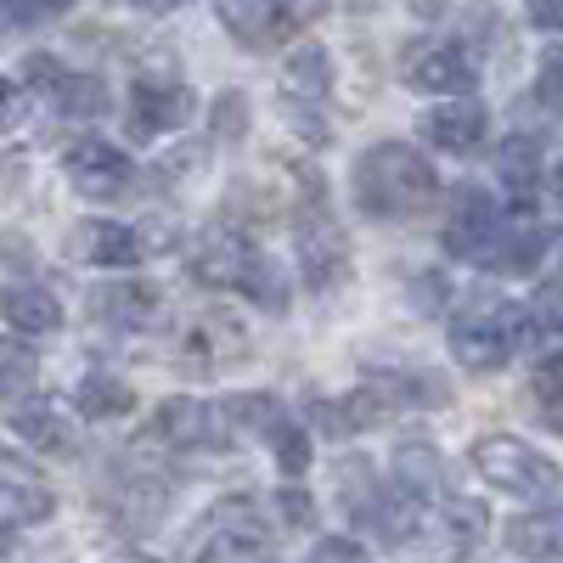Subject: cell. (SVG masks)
I'll return each mask as SVG.
<instances>
[{
    "label": "cell",
    "mask_w": 563,
    "mask_h": 563,
    "mask_svg": "<svg viewBox=\"0 0 563 563\" xmlns=\"http://www.w3.org/2000/svg\"><path fill=\"white\" fill-rule=\"evenodd\" d=\"M395 485L411 501H429L440 490V451L429 440H400L395 445Z\"/></svg>",
    "instance_id": "484cf974"
},
{
    "label": "cell",
    "mask_w": 563,
    "mask_h": 563,
    "mask_svg": "<svg viewBox=\"0 0 563 563\" xmlns=\"http://www.w3.org/2000/svg\"><path fill=\"white\" fill-rule=\"evenodd\" d=\"M45 7H52V12H68V7H74V0H45Z\"/></svg>",
    "instance_id": "60d3db41"
},
{
    "label": "cell",
    "mask_w": 563,
    "mask_h": 563,
    "mask_svg": "<svg viewBox=\"0 0 563 563\" xmlns=\"http://www.w3.org/2000/svg\"><path fill=\"white\" fill-rule=\"evenodd\" d=\"M40 389V361L29 344L18 339H0V406H12V400H29Z\"/></svg>",
    "instance_id": "4316f807"
},
{
    "label": "cell",
    "mask_w": 563,
    "mask_h": 563,
    "mask_svg": "<svg viewBox=\"0 0 563 563\" xmlns=\"http://www.w3.org/2000/svg\"><path fill=\"white\" fill-rule=\"evenodd\" d=\"M507 547L530 563H563V507H541L507 525Z\"/></svg>",
    "instance_id": "cb8c5ba5"
},
{
    "label": "cell",
    "mask_w": 563,
    "mask_h": 563,
    "mask_svg": "<svg viewBox=\"0 0 563 563\" xmlns=\"http://www.w3.org/2000/svg\"><path fill=\"white\" fill-rule=\"evenodd\" d=\"M57 512V496L45 485V474L18 456L12 445H0V530H29V525H45Z\"/></svg>",
    "instance_id": "8fae6325"
},
{
    "label": "cell",
    "mask_w": 563,
    "mask_h": 563,
    "mask_svg": "<svg viewBox=\"0 0 563 563\" xmlns=\"http://www.w3.org/2000/svg\"><path fill=\"white\" fill-rule=\"evenodd\" d=\"M547 180H552V198L563 203V164H552V175H547Z\"/></svg>",
    "instance_id": "ab89813d"
},
{
    "label": "cell",
    "mask_w": 563,
    "mask_h": 563,
    "mask_svg": "<svg viewBox=\"0 0 563 563\" xmlns=\"http://www.w3.org/2000/svg\"><path fill=\"white\" fill-rule=\"evenodd\" d=\"M440 198V175L406 141H378L355 164V203L372 220H417Z\"/></svg>",
    "instance_id": "7a4b0ae2"
},
{
    "label": "cell",
    "mask_w": 563,
    "mask_h": 563,
    "mask_svg": "<svg viewBox=\"0 0 563 563\" xmlns=\"http://www.w3.org/2000/svg\"><path fill=\"white\" fill-rule=\"evenodd\" d=\"M97 316L108 327H124V333H164L169 327V294L158 282H108L97 288Z\"/></svg>",
    "instance_id": "4fadbf2b"
},
{
    "label": "cell",
    "mask_w": 563,
    "mask_h": 563,
    "mask_svg": "<svg viewBox=\"0 0 563 563\" xmlns=\"http://www.w3.org/2000/svg\"><path fill=\"white\" fill-rule=\"evenodd\" d=\"M541 254H547V231L536 220H501V231L490 238V249H485L479 265H490L501 276H525V271L541 265Z\"/></svg>",
    "instance_id": "ffe728a7"
},
{
    "label": "cell",
    "mask_w": 563,
    "mask_h": 563,
    "mask_svg": "<svg viewBox=\"0 0 563 563\" xmlns=\"http://www.w3.org/2000/svg\"><path fill=\"white\" fill-rule=\"evenodd\" d=\"M530 339V321H525V305L512 299H496V294H474L462 299V310L451 316V350L462 366L474 372H496L519 355V344Z\"/></svg>",
    "instance_id": "277c9868"
},
{
    "label": "cell",
    "mask_w": 563,
    "mask_h": 563,
    "mask_svg": "<svg viewBox=\"0 0 563 563\" xmlns=\"http://www.w3.org/2000/svg\"><path fill=\"white\" fill-rule=\"evenodd\" d=\"M45 18H57L45 0H0V29H34Z\"/></svg>",
    "instance_id": "836d02e7"
},
{
    "label": "cell",
    "mask_w": 563,
    "mask_h": 563,
    "mask_svg": "<svg viewBox=\"0 0 563 563\" xmlns=\"http://www.w3.org/2000/svg\"><path fill=\"white\" fill-rule=\"evenodd\" d=\"M23 74L45 90V102H52L57 113H68V119H97L108 108V85L97 74H74V68H63L57 57H45V52H34L23 63Z\"/></svg>",
    "instance_id": "7c38bea8"
},
{
    "label": "cell",
    "mask_w": 563,
    "mask_h": 563,
    "mask_svg": "<svg viewBox=\"0 0 563 563\" xmlns=\"http://www.w3.org/2000/svg\"><path fill=\"white\" fill-rule=\"evenodd\" d=\"M186 271L198 282H209V288L243 294L265 310H288V276H282V265L238 225H209L192 243V254H186Z\"/></svg>",
    "instance_id": "6da1fadb"
},
{
    "label": "cell",
    "mask_w": 563,
    "mask_h": 563,
    "mask_svg": "<svg viewBox=\"0 0 563 563\" xmlns=\"http://www.w3.org/2000/svg\"><path fill=\"white\" fill-rule=\"evenodd\" d=\"M276 525L254 496H225L214 501L198 530L186 536V563H271Z\"/></svg>",
    "instance_id": "3957f363"
},
{
    "label": "cell",
    "mask_w": 563,
    "mask_h": 563,
    "mask_svg": "<svg viewBox=\"0 0 563 563\" xmlns=\"http://www.w3.org/2000/svg\"><path fill=\"white\" fill-rule=\"evenodd\" d=\"M310 563H372V558H366L355 541H344V536H327V541L316 547V558H310Z\"/></svg>",
    "instance_id": "d590c367"
},
{
    "label": "cell",
    "mask_w": 563,
    "mask_h": 563,
    "mask_svg": "<svg viewBox=\"0 0 563 563\" xmlns=\"http://www.w3.org/2000/svg\"><path fill=\"white\" fill-rule=\"evenodd\" d=\"M135 7H141V12H153V18H164V12H180L186 0H135Z\"/></svg>",
    "instance_id": "f35d334b"
},
{
    "label": "cell",
    "mask_w": 563,
    "mask_h": 563,
    "mask_svg": "<svg viewBox=\"0 0 563 563\" xmlns=\"http://www.w3.org/2000/svg\"><path fill=\"white\" fill-rule=\"evenodd\" d=\"M63 169H68V186L79 198H90V203H113V198H124L135 186V164L113 147V141H102V135L74 141Z\"/></svg>",
    "instance_id": "30bf717a"
},
{
    "label": "cell",
    "mask_w": 563,
    "mask_h": 563,
    "mask_svg": "<svg viewBox=\"0 0 563 563\" xmlns=\"http://www.w3.org/2000/svg\"><path fill=\"white\" fill-rule=\"evenodd\" d=\"M231 406H214V400H198V395H175L153 411L147 434L153 445H169V451H220L231 440Z\"/></svg>",
    "instance_id": "52a82bcc"
},
{
    "label": "cell",
    "mask_w": 563,
    "mask_h": 563,
    "mask_svg": "<svg viewBox=\"0 0 563 563\" xmlns=\"http://www.w3.org/2000/svg\"><path fill=\"white\" fill-rule=\"evenodd\" d=\"M496 231H501V214H496L490 192H479V186H462L456 203H451V220H445V254L479 265Z\"/></svg>",
    "instance_id": "9a60e30c"
},
{
    "label": "cell",
    "mask_w": 563,
    "mask_h": 563,
    "mask_svg": "<svg viewBox=\"0 0 563 563\" xmlns=\"http://www.w3.org/2000/svg\"><path fill=\"white\" fill-rule=\"evenodd\" d=\"M243 130H249V97L225 90V97L214 102V141H238Z\"/></svg>",
    "instance_id": "1f68e13d"
},
{
    "label": "cell",
    "mask_w": 563,
    "mask_h": 563,
    "mask_svg": "<svg viewBox=\"0 0 563 563\" xmlns=\"http://www.w3.org/2000/svg\"><path fill=\"white\" fill-rule=\"evenodd\" d=\"M282 512H288V525H310V496L299 485H282Z\"/></svg>",
    "instance_id": "8d00e7d4"
},
{
    "label": "cell",
    "mask_w": 563,
    "mask_h": 563,
    "mask_svg": "<svg viewBox=\"0 0 563 563\" xmlns=\"http://www.w3.org/2000/svg\"><path fill=\"white\" fill-rule=\"evenodd\" d=\"M525 321H530V333H563V276L547 282V288L525 305Z\"/></svg>",
    "instance_id": "4dcf8cb0"
},
{
    "label": "cell",
    "mask_w": 563,
    "mask_h": 563,
    "mask_svg": "<svg viewBox=\"0 0 563 563\" xmlns=\"http://www.w3.org/2000/svg\"><path fill=\"white\" fill-rule=\"evenodd\" d=\"M74 411L90 417V422L124 417V411H135V389L124 378H113V372H85V378L74 384Z\"/></svg>",
    "instance_id": "d4e9b609"
},
{
    "label": "cell",
    "mask_w": 563,
    "mask_h": 563,
    "mask_svg": "<svg viewBox=\"0 0 563 563\" xmlns=\"http://www.w3.org/2000/svg\"><path fill=\"white\" fill-rule=\"evenodd\" d=\"M192 90L180 79H135L130 90V135L135 141H153V135H169L192 119Z\"/></svg>",
    "instance_id": "5bb4252c"
},
{
    "label": "cell",
    "mask_w": 563,
    "mask_h": 563,
    "mask_svg": "<svg viewBox=\"0 0 563 563\" xmlns=\"http://www.w3.org/2000/svg\"><path fill=\"white\" fill-rule=\"evenodd\" d=\"M108 512L130 536H141V530H153L164 512H169V485L153 479L147 467H130L119 485H108Z\"/></svg>",
    "instance_id": "e0dca14e"
},
{
    "label": "cell",
    "mask_w": 563,
    "mask_h": 563,
    "mask_svg": "<svg viewBox=\"0 0 563 563\" xmlns=\"http://www.w3.org/2000/svg\"><path fill=\"white\" fill-rule=\"evenodd\" d=\"M147 249H153V238L141 225H124V220L85 225V260L97 271H130V265L147 260Z\"/></svg>",
    "instance_id": "d6986e66"
},
{
    "label": "cell",
    "mask_w": 563,
    "mask_h": 563,
    "mask_svg": "<svg viewBox=\"0 0 563 563\" xmlns=\"http://www.w3.org/2000/svg\"><path fill=\"white\" fill-rule=\"evenodd\" d=\"M299 209H294V254L305 271V288L327 294L333 282L350 271V243H344V225L333 220V203H327L321 180L310 169H299Z\"/></svg>",
    "instance_id": "5b68a950"
},
{
    "label": "cell",
    "mask_w": 563,
    "mask_h": 563,
    "mask_svg": "<svg viewBox=\"0 0 563 563\" xmlns=\"http://www.w3.org/2000/svg\"><path fill=\"white\" fill-rule=\"evenodd\" d=\"M321 7L327 0H220V18L243 45H282L305 23H316Z\"/></svg>",
    "instance_id": "9c48e42d"
},
{
    "label": "cell",
    "mask_w": 563,
    "mask_h": 563,
    "mask_svg": "<svg viewBox=\"0 0 563 563\" xmlns=\"http://www.w3.org/2000/svg\"><path fill=\"white\" fill-rule=\"evenodd\" d=\"M23 119H29V97H23V85L0 79V130H18Z\"/></svg>",
    "instance_id": "e575fe53"
},
{
    "label": "cell",
    "mask_w": 563,
    "mask_h": 563,
    "mask_svg": "<svg viewBox=\"0 0 563 563\" xmlns=\"http://www.w3.org/2000/svg\"><path fill=\"white\" fill-rule=\"evenodd\" d=\"M536 175H541V147H536V141H525V135H512L507 147H501V180L512 186V192H530Z\"/></svg>",
    "instance_id": "f1b7e54d"
},
{
    "label": "cell",
    "mask_w": 563,
    "mask_h": 563,
    "mask_svg": "<svg viewBox=\"0 0 563 563\" xmlns=\"http://www.w3.org/2000/svg\"><path fill=\"white\" fill-rule=\"evenodd\" d=\"M265 445L276 451V462H282V474H288V479H299L305 467H310V434L299 429V422H294L288 411H282V417L271 422V429H265Z\"/></svg>",
    "instance_id": "83f0119b"
},
{
    "label": "cell",
    "mask_w": 563,
    "mask_h": 563,
    "mask_svg": "<svg viewBox=\"0 0 563 563\" xmlns=\"http://www.w3.org/2000/svg\"><path fill=\"white\" fill-rule=\"evenodd\" d=\"M0 316H7V327L23 333V339H40V333H57V327H63L57 294L34 288V282H12V288L0 294Z\"/></svg>",
    "instance_id": "7402d4cb"
},
{
    "label": "cell",
    "mask_w": 563,
    "mask_h": 563,
    "mask_svg": "<svg viewBox=\"0 0 563 563\" xmlns=\"http://www.w3.org/2000/svg\"><path fill=\"white\" fill-rule=\"evenodd\" d=\"M327 90H333V63H327V52L321 45H299V52L282 63V108H288V119L305 141H327V124H321Z\"/></svg>",
    "instance_id": "ba28073f"
},
{
    "label": "cell",
    "mask_w": 563,
    "mask_h": 563,
    "mask_svg": "<svg viewBox=\"0 0 563 563\" xmlns=\"http://www.w3.org/2000/svg\"><path fill=\"white\" fill-rule=\"evenodd\" d=\"M530 23H541V29H563V0H530Z\"/></svg>",
    "instance_id": "74e56055"
},
{
    "label": "cell",
    "mask_w": 563,
    "mask_h": 563,
    "mask_svg": "<svg viewBox=\"0 0 563 563\" xmlns=\"http://www.w3.org/2000/svg\"><path fill=\"white\" fill-rule=\"evenodd\" d=\"M474 57L462 45H411L406 52V85L411 90H434V97H462L474 90Z\"/></svg>",
    "instance_id": "2e32d148"
},
{
    "label": "cell",
    "mask_w": 563,
    "mask_h": 563,
    "mask_svg": "<svg viewBox=\"0 0 563 563\" xmlns=\"http://www.w3.org/2000/svg\"><path fill=\"white\" fill-rule=\"evenodd\" d=\"M7 417H12V429H18L34 451H45V456H74V451H79V434L68 429V417H57V406H45L40 395L12 400Z\"/></svg>",
    "instance_id": "ac0fdd59"
},
{
    "label": "cell",
    "mask_w": 563,
    "mask_h": 563,
    "mask_svg": "<svg viewBox=\"0 0 563 563\" xmlns=\"http://www.w3.org/2000/svg\"><path fill=\"white\" fill-rule=\"evenodd\" d=\"M530 389H536V406L563 429V350H552L541 366H536V378H530Z\"/></svg>",
    "instance_id": "f546056e"
},
{
    "label": "cell",
    "mask_w": 563,
    "mask_h": 563,
    "mask_svg": "<svg viewBox=\"0 0 563 563\" xmlns=\"http://www.w3.org/2000/svg\"><path fill=\"white\" fill-rule=\"evenodd\" d=\"M536 97L563 119V45H552V52L541 57V79H536Z\"/></svg>",
    "instance_id": "d6a6232c"
},
{
    "label": "cell",
    "mask_w": 563,
    "mask_h": 563,
    "mask_svg": "<svg viewBox=\"0 0 563 563\" xmlns=\"http://www.w3.org/2000/svg\"><path fill=\"white\" fill-rule=\"evenodd\" d=\"M310 417L321 422L327 434H361V429H372V422L389 417V395L372 384V389H355V395H339V400H316Z\"/></svg>",
    "instance_id": "603a6c76"
},
{
    "label": "cell",
    "mask_w": 563,
    "mask_h": 563,
    "mask_svg": "<svg viewBox=\"0 0 563 563\" xmlns=\"http://www.w3.org/2000/svg\"><path fill=\"white\" fill-rule=\"evenodd\" d=\"M485 108L479 102H445V108H434V113H422V135L434 141L440 153H474L479 141H485Z\"/></svg>",
    "instance_id": "44dd1931"
},
{
    "label": "cell",
    "mask_w": 563,
    "mask_h": 563,
    "mask_svg": "<svg viewBox=\"0 0 563 563\" xmlns=\"http://www.w3.org/2000/svg\"><path fill=\"white\" fill-rule=\"evenodd\" d=\"M474 467L485 474V485H496L507 496H552L563 485V467L512 434H485L474 445Z\"/></svg>",
    "instance_id": "8992f818"
}]
</instances>
